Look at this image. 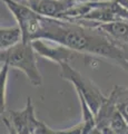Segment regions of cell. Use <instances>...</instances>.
Returning <instances> with one entry per match:
<instances>
[{
	"label": "cell",
	"mask_w": 128,
	"mask_h": 134,
	"mask_svg": "<svg viewBox=\"0 0 128 134\" xmlns=\"http://www.w3.org/2000/svg\"><path fill=\"white\" fill-rule=\"evenodd\" d=\"M23 40V35L20 27H1L0 28V49L6 50Z\"/></svg>",
	"instance_id": "8"
},
{
	"label": "cell",
	"mask_w": 128,
	"mask_h": 134,
	"mask_svg": "<svg viewBox=\"0 0 128 134\" xmlns=\"http://www.w3.org/2000/svg\"><path fill=\"white\" fill-rule=\"evenodd\" d=\"M108 97L113 100L119 113L128 122V88L115 86Z\"/></svg>",
	"instance_id": "9"
},
{
	"label": "cell",
	"mask_w": 128,
	"mask_h": 134,
	"mask_svg": "<svg viewBox=\"0 0 128 134\" xmlns=\"http://www.w3.org/2000/svg\"><path fill=\"white\" fill-rule=\"evenodd\" d=\"M35 39L51 40L79 54L106 58L128 70V56L98 26L87 20H64L42 16Z\"/></svg>",
	"instance_id": "1"
},
{
	"label": "cell",
	"mask_w": 128,
	"mask_h": 134,
	"mask_svg": "<svg viewBox=\"0 0 128 134\" xmlns=\"http://www.w3.org/2000/svg\"><path fill=\"white\" fill-rule=\"evenodd\" d=\"M76 2H81V3H86V2H96V1H102V0H75Z\"/></svg>",
	"instance_id": "15"
},
{
	"label": "cell",
	"mask_w": 128,
	"mask_h": 134,
	"mask_svg": "<svg viewBox=\"0 0 128 134\" xmlns=\"http://www.w3.org/2000/svg\"><path fill=\"white\" fill-rule=\"evenodd\" d=\"M37 56L38 55L32 46V41H21L11 48L1 50L0 63L11 68L20 69L32 85L39 86L42 78L37 64Z\"/></svg>",
	"instance_id": "2"
},
{
	"label": "cell",
	"mask_w": 128,
	"mask_h": 134,
	"mask_svg": "<svg viewBox=\"0 0 128 134\" xmlns=\"http://www.w3.org/2000/svg\"><path fill=\"white\" fill-rule=\"evenodd\" d=\"M34 134H59V131L52 130L49 126H47L46 124H44L42 122L38 121V123H37L36 127H35Z\"/></svg>",
	"instance_id": "11"
},
{
	"label": "cell",
	"mask_w": 128,
	"mask_h": 134,
	"mask_svg": "<svg viewBox=\"0 0 128 134\" xmlns=\"http://www.w3.org/2000/svg\"><path fill=\"white\" fill-rule=\"evenodd\" d=\"M2 120H3V123L6 124V126L8 127V132H9V134H18L17 130L15 129V126L11 124V122L9 120L6 119V117H2Z\"/></svg>",
	"instance_id": "13"
},
{
	"label": "cell",
	"mask_w": 128,
	"mask_h": 134,
	"mask_svg": "<svg viewBox=\"0 0 128 134\" xmlns=\"http://www.w3.org/2000/svg\"><path fill=\"white\" fill-rule=\"evenodd\" d=\"M115 1H117L119 5H121L124 8H126L128 10V0H115Z\"/></svg>",
	"instance_id": "14"
},
{
	"label": "cell",
	"mask_w": 128,
	"mask_h": 134,
	"mask_svg": "<svg viewBox=\"0 0 128 134\" xmlns=\"http://www.w3.org/2000/svg\"><path fill=\"white\" fill-rule=\"evenodd\" d=\"M39 0H27V3L29 6H31V5H34V3H36V2H38Z\"/></svg>",
	"instance_id": "16"
},
{
	"label": "cell",
	"mask_w": 128,
	"mask_h": 134,
	"mask_svg": "<svg viewBox=\"0 0 128 134\" xmlns=\"http://www.w3.org/2000/svg\"><path fill=\"white\" fill-rule=\"evenodd\" d=\"M2 1L17 20L18 26L23 35L22 41H32L40 28L42 16L35 11L29 5H25L16 0H2Z\"/></svg>",
	"instance_id": "4"
},
{
	"label": "cell",
	"mask_w": 128,
	"mask_h": 134,
	"mask_svg": "<svg viewBox=\"0 0 128 134\" xmlns=\"http://www.w3.org/2000/svg\"><path fill=\"white\" fill-rule=\"evenodd\" d=\"M75 3V0H39L38 2L31 5L30 7L44 17L61 19L65 12Z\"/></svg>",
	"instance_id": "7"
},
{
	"label": "cell",
	"mask_w": 128,
	"mask_h": 134,
	"mask_svg": "<svg viewBox=\"0 0 128 134\" xmlns=\"http://www.w3.org/2000/svg\"><path fill=\"white\" fill-rule=\"evenodd\" d=\"M3 117L10 121L18 134H34L35 127L38 123V120L35 117L34 105L30 97H28L27 105L22 111H9L8 115L3 114Z\"/></svg>",
	"instance_id": "6"
},
{
	"label": "cell",
	"mask_w": 128,
	"mask_h": 134,
	"mask_svg": "<svg viewBox=\"0 0 128 134\" xmlns=\"http://www.w3.org/2000/svg\"><path fill=\"white\" fill-rule=\"evenodd\" d=\"M59 67L61 77L72 84L77 92V95L81 96L87 102L90 110L96 115L107 97L89 78L81 75L77 69L72 68L70 64L65 63L59 65Z\"/></svg>",
	"instance_id": "3"
},
{
	"label": "cell",
	"mask_w": 128,
	"mask_h": 134,
	"mask_svg": "<svg viewBox=\"0 0 128 134\" xmlns=\"http://www.w3.org/2000/svg\"><path fill=\"white\" fill-rule=\"evenodd\" d=\"M32 46H34L38 56L45 57L51 62H55L58 65L65 64V63L70 64L76 56L84 55V54H79L72 49H69L61 44L46 39L32 40Z\"/></svg>",
	"instance_id": "5"
},
{
	"label": "cell",
	"mask_w": 128,
	"mask_h": 134,
	"mask_svg": "<svg viewBox=\"0 0 128 134\" xmlns=\"http://www.w3.org/2000/svg\"><path fill=\"white\" fill-rule=\"evenodd\" d=\"M10 67L8 65H1V70H0V81H1V105H0V110H1V114L6 112V87H7V75L8 70Z\"/></svg>",
	"instance_id": "10"
},
{
	"label": "cell",
	"mask_w": 128,
	"mask_h": 134,
	"mask_svg": "<svg viewBox=\"0 0 128 134\" xmlns=\"http://www.w3.org/2000/svg\"><path fill=\"white\" fill-rule=\"evenodd\" d=\"M59 134H82L84 132V124L82 122L78 123L75 126H71L69 129H66V130H58Z\"/></svg>",
	"instance_id": "12"
}]
</instances>
